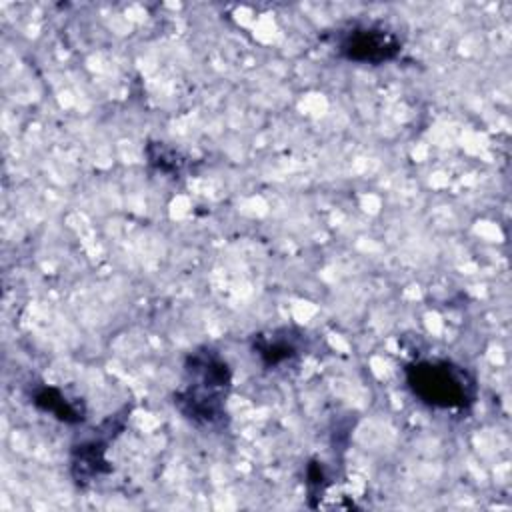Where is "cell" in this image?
Listing matches in <instances>:
<instances>
[{"instance_id": "6da1fadb", "label": "cell", "mask_w": 512, "mask_h": 512, "mask_svg": "<svg viewBox=\"0 0 512 512\" xmlns=\"http://www.w3.org/2000/svg\"><path fill=\"white\" fill-rule=\"evenodd\" d=\"M232 370L212 346H198L184 358V382L172 394L174 408L184 420L204 430H220L228 420L226 400Z\"/></svg>"}, {"instance_id": "7a4b0ae2", "label": "cell", "mask_w": 512, "mask_h": 512, "mask_svg": "<svg viewBox=\"0 0 512 512\" xmlns=\"http://www.w3.org/2000/svg\"><path fill=\"white\" fill-rule=\"evenodd\" d=\"M404 378L418 402L442 412H466L478 398L474 374L446 358L416 360L404 368Z\"/></svg>"}, {"instance_id": "3957f363", "label": "cell", "mask_w": 512, "mask_h": 512, "mask_svg": "<svg viewBox=\"0 0 512 512\" xmlns=\"http://www.w3.org/2000/svg\"><path fill=\"white\" fill-rule=\"evenodd\" d=\"M332 46L338 58L370 66L392 62L402 52L400 36L382 22H350L336 30Z\"/></svg>"}, {"instance_id": "277c9868", "label": "cell", "mask_w": 512, "mask_h": 512, "mask_svg": "<svg viewBox=\"0 0 512 512\" xmlns=\"http://www.w3.org/2000/svg\"><path fill=\"white\" fill-rule=\"evenodd\" d=\"M126 420H128V408H122L120 412L110 414L96 430H92V436L82 438L72 446L70 474L76 484L86 486L92 480L112 470L106 458L108 444L120 436V432L126 428Z\"/></svg>"}, {"instance_id": "5b68a950", "label": "cell", "mask_w": 512, "mask_h": 512, "mask_svg": "<svg viewBox=\"0 0 512 512\" xmlns=\"http://www.w3.org/2000/svg\"><path fill=\"white\" fill-rule=\"evenodd\" d=\"M250 350L268 370L282 368L296 360L304 350V334L294 328H272L252 336Z\"/></svg>"}, {"instance_id": "8992f818", "label": "cell", "mask_w": 512, "mask_h": 512, "mask_svg": "<svg viewBox=\"0 0 512 512\" xmlns=\"http://www.w3.org/2000/svg\"><path fill=\"white\" fill-rule=\"evenodd\" d=\"M30 402L44 414H52V418L64 424H80L86 418L84 402L78 398H68L60 388L40 384L30 392Z\"/></svg>"}, {"instance_id": "52a82bcc", "label": "cell", "mask_w": 512, "mask_h": 512, "mask_svg": "<svg viewBox=\"0 0 512 512\" xmlns=\"http://www.w3.org/2000/svg\"><path fill=\"white\" fill-rule=\"evenodd\" d=\"M146 158L148 164L162 174H180L186 164L184 156L164 142H148Z\"/></svg>"}, {"instance_id": "ba28073f", "label": "cell", "mask_w": 512, "mask_h": 512, "mask_svg": "<svg viewBox=\"0 0 512 512\" xmlns=\"http://www.w3.org/2000/svg\"><path fill=\"white\" fill-rule=\"evenodd\" d=\"M328 486V478H326V470L318 460H312L306 468V488H308V496L314 498L320 494H324Z\"/></svg>"}]
</instances>
